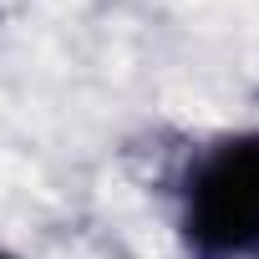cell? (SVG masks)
Segmentation results:
<instances>
[{"mask_svg":"<svg viewBox=\"0 0 259 259\" xmlns=\"http://www.w3.org/2000/svg\"><path fill=\"white\" fill-rule=\"evenodd\" d=\"M198 259H254L259 254V133L219 143L193 183L183 213Z\"/></svg>","mask_w":259,"mask_h":259,"instance_id":"cell-1","label":"cell"},{"mask_svg":"<svg viewBox=\"0 0 259 259\" xmlns=\"http://www.w3.org/2000/svg\"><path fill=\"white\" fill-rule=\"evenodd\" d=\"M0 259H11V254H0Z\"/></svg>","mask_w":259,"mask_h":259,"instance_id":"cell-2","label":"cell"}]
</instances>
